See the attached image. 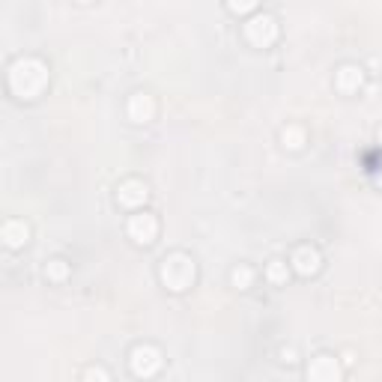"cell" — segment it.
Instances as JSON below:
<instances>
[{
  "mask_svg": "<svg viewBox=\"0 0 382 382\" xmlns=\"http://www.w3.org/2000/svg\"><path fill=\"white\" fill-rule=\"evenodd\" d=\"M45 84H48V69L39 63V60H18V63L9 69V87L22 99L39 96L45 90Z\"/></svg>",
  "mask_w": 382,
  "mask_h": 382,
  "instance_id": "1",
  "label": "cell"
},
{
  "mask_svg": "<svg viewBox=\"0 0 382 382\" xmlns=\"http://www.w3.org/2000/svg\"><path fill=\"white\" fill-rule=\"evenodd\" d=\"M162 281H165L170 290H185V287H191V281H194V263H191L188 257H183V254L167 257L165 266H162Z\"/></svg>",
  "mask_w": 382,
  "mask_h": 382,
  "instance_id": "2",
  "label": "cell"
},
{
  "mask_svg": "<svg viewBox=\"0 0 382 382\" xmlns=\"http://www.w3.org/2000/svg\"><path fill=\"white\" fill-rule=\"evenodd\" d=\"M245 36H248L257 48L272 45V42H275V36H278V24H275V18H272V15H257V18H251V22L245 24Z\"/></svg>",
  "mask_w": 382,
  "mask_h": 382,
  "instance_id": "3",
  "label": "cell"
},
{
  "mask_svg": "<svg viewBox=\"0 0 382 382\" xmlns=\"http://www.w3.org/2000/svg\"><path fill=\"white\" fill-rule=\"evenodd\" d=\"M158 367H162V353L156 347H138L132 353V370L135 376H156Z\"/></svg>",
  "mask_w": 382,
  "mask_h": 382,
  "instance_id": "4",
  "label": "cell"
},
{
  "mask_svg": "<svg viewBox=\"0 0 382 382\" xmlns=\"http://www.w3.org/2000/svg\"><path fill=\"white\" fill-rule=\"evenodd\" d=\"M308 382H340V367L331 356H319L310 361L308 367Z\"/></svg>",
  "mask_w": 382,
  "mask_h": 382,
  "instance_id": "5",
  "label": "cell"
},
{
  "mask_svg": "<svg viewBox=\"0 0 382 382\" xmlns=\"http://www.w3.org/2000/svg\"><path fill=\"white\" fill-rule=\"evenodd\" d=\"M156 233H158V221L153 215L144 213V215H132V221H128V236L140 245H149L156 239Z\"/></svg>",
  "mask_w": 382,
  "mask_h": 382,
  "instance_id": "6",
  "label": "cell"
},
{
  "mask_svg": "<svg viewBox=\"0 0 382 382\" xmlns=\"http://www.w3.org/2000/svg\"><path fill=\"white\" fill-rule=\"evenodd\" d=\"M117 200L123 206H140L147 200V185L144 183H126V185H119V191H117Z\"/></svg>",
  "mask_w": 382,
  "mask_h": 382,
  "instance_id": "7",
  "label": "cell"
},
{
  "mask_svg": "<svg viewBox=\"0 0 382 382\" xmlns=\"http://www.w3.org/2000/svg\"><path fill=\"white\" fill-rule=\"evenodd\" d=\"M128 117H132L135 123H147V119L153 117V99L147 93H135L128 99Z\"/></svg>",
  "mask_w": 382,
  "mask_h": 382,
  "instance_id": "8",
  "label": "cell"
},
{
  "mask_svg": "<svg viewBox=\"0 0 382 382\" xmlns=\"http://www.w3.org/2000/svg\"><path fill=\"white\" fill-rule=\"evenodd\" d=\"M293 266H296L299 275H314L319 269V254L314 248H299L293 254Z\"/></svg>",
  "mask_w": 382,
  "mask_h": 382,
  "instance_id": "9",
  "label": "cell"
},
{
  "mask_svg": "<svg viewBox=\"0 0 382 382\" xmlns=\"http://www.w3.org/2000/svg\"><path fill=\"white\" fill-rule=\"evenodd\" d=\"M361 87V69L356 66H344L338 72V90L340 93H356V90Z\"/></svg>",
  "mask_w": 382,
  "mask_h": 382,
  "instance_id": "10",
  "label": "cell"
},
{
  "mask_svg": "<svg viewBox=\"0 0 382 382\" xmlns=\"http://www.w3.org/2000/svg\"><path fill=\"white\" fill-rule=\"evenodd\" d=\"M3 239L9 248H18L27 242V224L24 221H6L3 224Z\"/></svg>",
  "mask_w": 382,
  "mask_h": 382,
  "instance_id": "11",
  "label": "cell"
},
{
  "mask_svg": "<svg viewBox=\"0 0 382 382\" xmlns=\"http://www.w3.org/2000/svg\"><path fill=\"white\" fill-rule=\"evenodd\" d=\"M266 278L272 281V284H284L287 281V263H281V260H272L266 269Z\"/></svg>",
  "mask_w": 382,
  "mask_h": 382,
  "instance_id": "12",
  "label": "cell"
},
{
  "mask_svg": "<svg viewBox=\"0 0 382 382\" xmlns=\"http://www.w3.org/2000/svg\"><path fill=\"white\" fill-rule=\"evenodd\" d=\"M284 144H287L290 149H299L301 144H305V132H301V128H296V126L284 128Z\"/></svg>",
  "mask_w": 382,
  "mask_h": 382,
  "instance_id": "13",
  "label": "cell"
},
{
  "mask_svg": "<svg viewBox=\"0 0 382 382\" xmlns=\"http://www.w3.org/2000/svg\"><path fill=\"white\" fill-rule=\"evenodd\" d=\"M66 272H69V269H66L63 260H51V263L45 266V275L51 278V281H63V278H66Z\"/></svg>",
  "mask_w": 382,
  "mask_h": 382,
  "instance_id": "14",
  "label": "cell"
},
{
  "mask_svg": "<svg viewBox=\"0 0 382 382\" xmlns=\"http://www.w3.org/2000/svg\"><path fill=\"white\" fill-rule=\"evenodd\" d=\"M251 281H254V272H251L248 266H239L236 272H233V284H236L239 290H245V287L251 284Z\"/></svg>",
  "mask_w": 382,
  "mask_h": 382,
  "instance_id": "15",
  "label": "cell"
},
{
  "mask_svg": "<svg viewBox=\"0 0 382 382\" xmlns=\"http://www.w3.org/2000/svg\"><path fill=\"white\" fill-rule=\"evenodd\" d=\"M84 379H87V382H108V374H105L102 367H90Z\"/></svg>",
  "mask_w": 382,
  "mask_h": 382,
  "instance_id": "16",
  "label": "cell"
},
{
  "mask_svg": "<svg viewBox=\"0 0 382 382\" xmlns=\"http://www.w3.org/2000/svg\"><path fill=\"white\" fill-rule=\"evenodd\" d=\"M379 138H382V128H379Z\"/></svg>",
  "mask_w": 382,
  "mask_h": 382,
  "instance_id": "17",
  "label": "cell"
}]
</instances>
